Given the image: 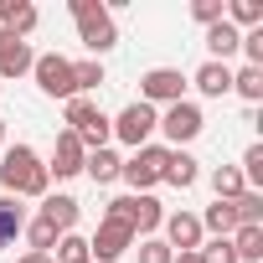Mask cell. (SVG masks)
<instances>
[{
    "instance_id": "1",
    "label": "cell",
    "mask_w": 263,
    "mask_h": 263,
    "mask_svg": "<svg viewBox=\"0 0 263 263\" xmlns=\"http://www.w3.org/2000/svg\"><path fill=\"white\" fill-rule=\"evenodd\" d=\"M47 165L36 160V150L31 145H11L6 150V160H0V186L6 191H16V201L21 196H47Z\"/></svg>"
},
{
    "instance_id": "2",
    "label": "cell",
    "mask_w": 263,
    "mask_h": 263,
    "mask_svg": "<svg viewBox=\"0 0 263 263\" xmlns=\"http://www.w3.org/2000/svg\"><path fill=\"white\" fill-rule=\"evenodd\" d=\"M72 21H78V36H83L88 52H108L119 42L114 16H108V6H98V0H72Z\"/></svg>"
},
{
    "instance_id": "3",
    "label": "cell",
    "mask_w": 263,
    "mask_h": 263,
    "mask_svg": "<svg viewBox=\"0 0 263 263\" xmlns=\"http://www.w3.org/2000/svg\"><path fill=\"white\" fill-rule=\"evenodd\" d=\"M67 124H72V135H78V145L93 155V150H103L108 145V135H114V129H108V119L88 103V98H67Z\"/></svg>"
},
{
    "instance_id": "4",
    "label": "cell",
    "mask_w": 263,
    "mask_h": 263,
    "mask_svg": "<svg viewBox=\"0 0 263 263\" xmlns=\"http://www.w3.org/2000/svg\"><path fill=\"white\" fill-rule=\"evenodd\" d=\"M165 155H171V150H160V145H140L135 160H124V165H119V176L135 186V196H150V186H155L160 171H165Z\"/></svg>"
},
{
    "instance_id": "5",
    "label": "cell",
    "mask_w": 263,
    "mask_h": 263,
    "mask_svg": "<svg viewBox=\"0 0 263 263\" xmlns=\"http://www.w3.org/2000/svg\"><path fill=\"white\" fill-rule=\"evenodd\" d=\"M108 217L129 222V232H155V227L165 222V206H160L155 196H119V201L108 206Z\"/></svg>"
},
{
    "instance_id": "6",
    "label": "cell",
    "mask_w": 263,
    "mask_h": 263,
    "mask_svg": "<svg viewBox=\"0 0 263 263\" xmlns=\"http://www.w3.org/2000/svg\"><path fill=\"white\" fill-rule=\"evenodd\" d=\"M129 242H135L129 222H119V217H103V222H98V232L88 237V258H98V263H114V258H124V253H129Z\"/></svg>"
},
{
    "instance_id": "7",
    "label": "cell",
    "mask_w": 263,
    "mask_h": 263,
    "mask_svg": "<svg viewBox=\"0 0 263 263\" xmlns=\"http://www.w3.org/2000/svg\"><path fill=\"white\" fill-rule=\"evenodd\" d=\"M31 72H36V88H42L47 98H78V88H72V62H67V57L47 52V57L31 62Z\"/></svg>"
},
{
    "instance_id": "8",
    "label": "cell",
    "mask_w": 263,
    "mask_h": 263,
    "mask_svg": "<svg viewBox=\"0 0 263 263\" xmlns=\"http://www.w3.org/2000/svg\"><path fill=\"white\" fill-rule=\"evenodd\" d=\"M108 129H114V135H119L124 145H135V150H140V145L155 135V129H160V114H155L150 103H129V108H124V114H119Z\"/></svg>"
},
{
    "instance_id": "9",
    "label": "cell",
    "mask_w": 263,
    "mask_h": 263,
    "mask_svg": "<svg viewBox=\"0 0 263 263\" xmlns=\"http://www.w3.org/2000/svg\"><path fill=\"white\" fill-rule=\"evenodd\" d=\"M181 93H186V78L176 72V67H150L145 78H140V103H181Z\"/></svg>"
},
{
    "instance_id": "10",
    "label": "cell",
    "mask_w": 263,
    "mask_h": 263,
    "mask_svg": "<svg viewBox=\"0 0 263 263\" xmlns=\"http://www.w3.org/2000/svg\"><path fill=\"white\" fill-rule=\"evenodd\" d=\"M160 129H165V140H176V145H186V140H196L201 129H206V119H201V108L196 103H171L165 114H160Z\"/></svg>"
},
{
    "instance_id": "11",
    "label": "cell",
    "mask_w": 263,
    "mask_h": 263,
    "mask_svg": "<svg viewBox=\"0 0 263 263\" xmlns=\"http://www.w3.org/2000/svg\"><path fill=\"white\" fill-rule=\"evenodd\" d=\"M160 227H165V248H171V253H196V248H201V217L171 212Z\"/></svg>"
},
{
    "instance_id": "12",
    "label": "cell",
    "mask_w": 263,
    "mask_h": 263,
    "mask_svg": "<svg viewBox=\"0 0 263 263\" xmlns=\"http://www.w3.org/2000/svg\"><path fill=\"white\" fill-rule=\"evenodd\" d=\"M83 160H88V150L78 145L72 129H62V135H57V150H52V165H47V176L67 181V176H78V171H83Z\"/></svg>"
},
{
    "instance_id": "13",
    "label": "cell",
    "mask_w": 263,
    "mask_h": 263,
    "mask_svg": "<svg viewBox=\"0 0 263 263\" xmlns=\"http://www.w3.org/2000/svg\"><path fill=\"white\" fill-rule=\"evenodd\" d=\"M191 83H196L206 98H222V93H232V67H227V62H201Z\"/></svg>"
},
{
    "instance_id": "14",
    "label": "cell",
    "mask_w": 263,
    "mask_h": 263,
    "mask_svg": "<svg viewBox=\"0 0 263 263\" xmlns=\"http://www.w3.org/2000/svg\"><path fill=\"white\" fill-rule=\"evenodd\" d=\"M196 176H201V171H196V160H191L186 150H171V155H165V171H160V181H171L176 191H186V186H196Z\"/></svg>"
},
{
    "instance_id": "15",
    "label": "cell",
    "mask_w": 263,
    "mask_h": 263,
    "mask_svg": "<svg viewBox=\"0 0 263 263\" xmlns=\"http://www.w3.org/2000/svg\"><path fill=\"white\" fill-rule=\"evenodd\" d=\"M237 42H242V31H237V26H227V21L206 26V47H212V62H227V57L237 52Z\"/></svg>"
},
{
    "instance_id": "16",
    "label": "cell",
    "mask_w": 263,
    "mask_h": 263,
    "mask_svg": "<svg viewBox=\"0 0 263 263\" xmlns=\"http://www.w3.org/2000/svg\"><path fill=\"white\" fill-rule=\"evenodd\" d=\"M42 222H52L57 232H72V222H78V201H72V196H47Z\"/></svg>"
},
{
    "instance_id": "17",
    "label": "cell",
    "mask_w": 263,
    "mask_h": 263,
    "mask_svg": "<svg viewBox=\"0 0 263 263\" xmlns=\"http://www.w3.org/2000/svg\"><path fill=\"white\" fill-rule=\"evenodd\" d=\"M227 242H232L237 263H258V258H263V227H237Z\"/></svg>"
},
{
    "instance_id": "18",
    "label": "cell",
    "mask_w": 263,
    "mask_h": 263,
    "mask_svg": "<svg viewBox=\"0 0 263 263\" xmlns=\"http://www.w3.org/2000/svg\"><path fill=\"white\" fill-rule=\"evenodd\" d=\"M31 62H36V52L26 42H11L0 52V78H21V72H31Z\"/></svg>"
},
{
    "instance_id": "19",
    "label": "cell",
    "mask_w": 263,
    "mask_h": 263,
    "mask_svg": "<svg viewBox=\"0 0 263 263\" xmlns=\"http://www.w3.org/2000/svg\"><path fill=\"white\" fill-rule=\"evenodd\" d=\"M119 165H124V160H119L114 150H93V155L83 160V171H88V176H93L98 186H108V181H119Z\"/></svg>"
},
{
    "instance_id": "20",
    "label": "cell",
    "mask_w": 263,
    "mask_h": 263,
    "mask_svg": "<svg viewBox=\"0 0 263 263\" xmlns=\"http://www.w3.org/2000/svg\"><path fill=\"white\" fill-rule=\"evenodd\" d=\"M212 191H217V201H237V196L248 191V181H242V171L217 165V171H212Z\"/></svg>"
},
{
    "instance_id": "21",
    "label": "cell",
    "mask_w": 263,
    "mask_h": 263,
    "mask_svg": "<svg viewBox=\"0 0 263 263\" xmlns=\"http://www.w3.org/2000/svg\"><path fill=\"white\" fill-rule=\"evenodd\" d=\"M26 227V212H21V201L16 196H0V248L6 242H16V232Z\"/></svg>"
},
{
    "instance_id": "22",
    "label": "cell",
    "mask_w": 263,
    "mask_h": 263,
    "mask_svg": "<svg viewBox=\"0 0 263 263\" xmlns=\"http://www.w3.org/2000/svg\"><path fill=\"white\" fill-rule=\"evenodd\" d=\"M217 232V237H232L237 232V212H232V201H217V206H206V217H201V232Z\"/></svg>"
},
{
    "instance_id": "23",
    "label": "cell",
    "mask_w": 263,
    "mask_h": 263,
    "mask_svg": "<svg viewBox=\"0 0 263 263\" xmlns=\"http://www.w3.org/2000/svg\"><path fill=\"white\" fill-rule=\"evenodd\" d=\"M232 212H237V227H263V191H242Z\"/></svg>"
},
{
    "instance_id": "24",
    "label": "cell",
    "mask_w": 263,
    "mask_h": 263,
    "mask_svg": "<svg viewBox=\"0 0 263 263\" xmlns=\"http://www.w3.org/2000/svg\"><path fill=\"white\" fill-rule=\"evenodd\" d=\"M232 93H242L248 103H263V67H242V72H232Z\"/></svg>"
},
{
    "instance_id": "25",
    "label": "cell",
    "mask_w": 263,
    "mask_h": 263,
    "mask_svg": "<svg viewBox=\"0 0 263 263\" xmlns=\"http://www.w3.org/2000/svg\"><path fill=\"white\" fill-rule=\"evenodd\" d=\"M222 21H227V26H232V21H237V26H263V6H258V0H232Z\"/></svg>"
},
{
    "instance_id": "26",
    "label": "cell",
    "mask_w": 263,
    "mask_h": 263,
    "mask_svg": "<svg viewBox=\"0 0 263 263\" xmlns=\"http://www.w3.org/2000/svg\"><path fill=\"white\" fill-rule=\"evenodd\" d=\"M6 31L21 42L26 31H36V6H26V0H16V11H11V21H6Z\"/></svg>"
},
{
    "instance_id": "27",
    "label": "cell",
    "mask_w": 263,
    "mask_h": 263,
    "mask_svg": "<svg viewBox=\"0 0 263 263\" xmlns=\"http://www.w3.org/2000/svg\"><path fill=\"white\" fill-rule=\"evenodd\" d=\"M103 83V67L98 62H72V88H78V98L88 93V88H98Z\"/></svg>"
},
{
    "instance_id": "28",
    "label": "cell",
    "mask_w": 263,
    "mask_h": 263,
    "mask_svg": "<svg viewBox=\"0 0 263 263\" xmlns=\"http://www.w3.org/2000/svg\"><path fill=\"white\" fill-rule=\"evenodd\" d=\"M57 263H93V258H88V242L72 237V232H62V242H57Z\"/></svg>"
},
{
    "instance_id": "29",
    "label": "cell",
    "mask_w": 263,
    "mask_h": 263,
    "mask_svg": "<svg viewBox=\"0 0 263 263\" xmlns=\"http://www.w3.org/2000/svg\"><path fill=\"white\" fill-rule=\"evenodd\" d=\"M237 52L248 57V67H263V26H253V31L237 42Z\"/></svg>"
},
{
    "instance_id": "30",
    "label": "cell",
    "mask_w": 263,
    "mask_h": 263,
    "mask_svg": "<svg viewBox=\"0 0 263 263\" xmlns=\"http://www.w3.org/2000/svg\"><path fill=\"white\" fill-rule=\"evenodd\" d=\"M26 232H31V253H52V242H57V227H52V222H42V217H36Z\"/></svg>"
},
{
    "instance_id": "31",
    "label": "cell",
    "mask_w": 263,
    "mask_h": 263,
    "mask_svg": "<svg viewBox=\"0 0 263 263\" xmlns=\"http://www.w3.org/2000/svg\"><path fill=\"white\" fill-rule=\"evenodd\" d=\"M201 253V263H237V253H232V242L227 237H212L206 248H196Z\"/></svg>"
},
{
    "instance_id": "32",
    "label": "cell",
    "mask_w": 263,
    "mask_h": 263,
    "mask_svg": "<svg viewBox=\"0 0 263 263\" xmlns=\"http://www.w3.org/2000/svg\"><path fill=\"white\" fill-rule=\"evenodd\" d=\"M242 181H263V145H248V155H242Z\"/></svg>"
},
{
    "instance_id": "33",
    "label": "cell",
    "mask_w": 263,
    "mask_h": 263,
    "mask_svg": "<svg viewBox=\"0 0 263 263\" xmlns=\"http://www.w3.org/2000/svg\"><path fill=\"white\" fill-rule=\"evenodd\" d=\"M191 16H196L201 26H217V21H222V0H196V6H191Z\"/></svg>"
},
{
    "instance_id": "34",
    "label": "cell",
    "mask_w": 263,
    "mask_h": 263,
    "mask_svg": "<svg viewBox=\"0 0 263 263\" xmlns=\"http://www.w3.org/2000/svg\"><path fill=\"white\" fill-rule=\"evenodd\" d=\"M171 258H176V253H171L165 242H145V248H140V263H171Z\"/></svg>"
},
{
    "instance_id": "35",
    "label": "cell",
    "mask_w": 263,
    "mask_h": 263,
    "mask_svg": "<svg viewBox=\"0 0 263 263\" xmlns=\"http://www.w3.org/2000/svg\"><path fill=\"white\" fill-rule=\"evenodd\" d=\"M11 11H16V0H0V26L11 21Z\"/></svg>"
},
{
    "instance_id": "36",
    "label": "cell",
    "mask_w": 263,
    "mask_h": 263,
    "mask_svg": "<svg viewBox=\"0 0 263 263\" xmlns=\"http://www.w3.org/2000/svg\"><path fill=\"white\" fill-rule=\"evenodd\" d=\"M21 263H52V253H26Z\"/></svg>"
},
{
    "instance_id": "37",
    "label": "cell",
    "mask_w": 263,
    "mask_h": 263,
    "mask_svg": "<svg viewBox=\"0 0 263 263\" xmlns=\"http://www.w3.org/2000/svg\"><path fill=\"white\" fill-rule=\"evenodd\" d=\"M171 263H201V253H176Z\"/></svg>"
},
{
    "instance_id": "38",
    "label": "cell",
    "mask_w": 263,
    "mask_h": 263,
    "mask_svg": "<svg viewBox=\"0 0 263 263\" xmlns=\"http://www.w3.org/2000/svg\"><path fill=\"white\" fill-rule=\"evenodd\" d=\"M11 42H16V36H11V31H6V26H0V52H6V47H11Z\"/></svg>"
},
{
    "instance_id": "39",
    "label": "cell",
    "mask_w": 263,
    "mask_h": 263,
    "mask_svg": "<svg viewBox=\"0 0 263 263\" xmlns=\"http://www.w3.org/2000/svg\"><path fill=\"white\" fill-rule=\"evenodd\" d=\"M0 140H6V119H0Z\"/></svg>"
}]
</instances>
